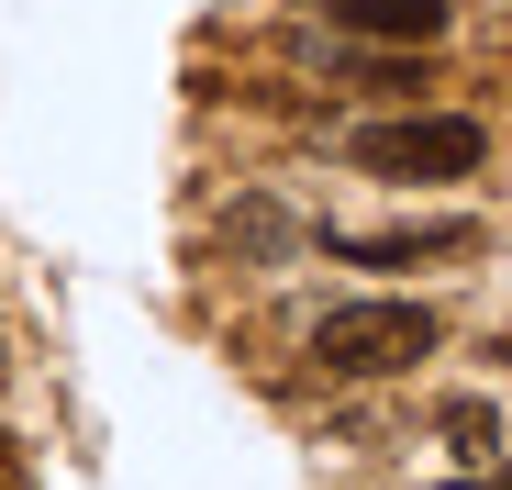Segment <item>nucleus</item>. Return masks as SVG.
Segmentation results:
<instances>
[{"mask_svg":"<svg viewBox=\"0 0 512 490\" xmlns=\"http://www.w3.org/2000/svg\"><path fill=\"white\" fill-rule=\"evenodd\" d=\"M435 424H446V435H457L468 457H490V446H501V424H490V401H446Z\"/></svg>","mask_w":512,"mask_h":490,"instance_id":"nucleus-6","label":"nucleus"},{"mask_svg":"<svg viewBox=\"0 0 512 490\" xmlns=\"http://www.w3.org/2000/svg\"><path fill=\"white\" fill-rule=\"evenodd\" d=\"M334 67H346L357 90H423V67H412V56H368V45H334Z\"/></svg>","mask_w":512,"mask_h":490,"instance_id":"nucleus-5","label":"nucleus"},{"mask_svg":"<svg viewBox=\"0 0 512 490\" xmlns=\"http://www.w3.org/2000/svg\"><path fill=\"white\" fill-rule=\"evenodd\" d=\"M479 156H490V123L479 112H401V123H368L346 134V168L368 179H479Z\"/></svg>","mask_w":512,"mask_h":490,"instance_id":"nucleus-2","label":"nucleus"},{"mask_svg":"<svg viewBox=\"0 0 512 490\" xmlns=\"http://www.w3.org/2000/svg\"><path fill=\"white\" fill-rule=\"evenodd\" d=\"M334 34H368V45H435L446 34V0H323Z\"/></svg>","mask_w":512,"mask_h":490,"instance_id":"nucleus-4","label":"nucleus"},{"mask_svg":"<svg viewBox=\"0 0 512 490\" xmlns=\"http://www.w3.org/2000/svg\"><path fill=\"white\" fill-rule=\"evenodd\" d=\"M435 490H490V479H435Z\"/></svg>","mask_w":512,"mask_h":490,"instance_id":"nucleus-7","label":"nucleus"},{"mask_svg":"<svg viewBox=\"0 0 512 490\" xmlns=\"http://www.w3.org/2000/svg\"><path fill=\"white\" fill-rule=\"evenodd\" d=\"M435 346H446V323L423 312V301H334L312 323V357L334 379H401V368H423Z\"/></svg>","mask_w":512,"mask_h":490,"instance_id":"nucleus-1","label":"nucleus"},{"mask_svg":"<svg viewBox=\"0 0 512 490\" xmlns=\"http://www.w3.org/2000/svg\"><path fill=\"white\" fill-rule=\"evenodd\" d=\"M479 223L468 212H412V223H379V234H323V257L346 268H412V257H468Z\"/></svg>","mask_w":512,"mask_h":490,"instance_id":"nucleus-3","label":"nucleus"},{"mask_svg":"<svg viewBox=\"0 0 512 490\" xmlns=\"http://www.w3.org/2000/svg\"><path fill=\"white\" fill-rule=\"evenodd\" d=\"M501 357H512V335H501Z\"/></svg>","mask_w":512,"mask_h":490,"instance_id":"nucleus-8","label":"nucleus"}]
</instances>
